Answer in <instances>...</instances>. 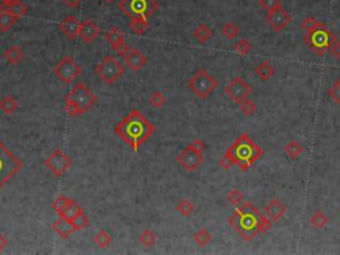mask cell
I'll list each match as a JSON object with an SVG mask.
<instances>
[{"label":"cell","mask_w":340,"mask_h":255,"mask_svg":"<svg viewBox=\"0 0 340 255\" xmlns=\"http://www.w3.org/2000/svg\"><path fill=\"white\" fill-rule=\"evenodd\" d=\"M273 221L259 211L251 202H242L231 212L229 225L244 241H252L259 234H266L273 227Z\"/></svg>","instance_id":"6da1fadb"},{"label":"cell","mask_w":340,"mask_h":255,"mask_svg":"<svg viewBox=\"0 0 340 255\" xmlns=\"http://www.w3.org/2000/svg\"><path fill=\"white\" fill-rule=\"evenodd\" d=\"M114 133L122 138L133 152H138L154 133V125L140 110L133 109L114 126Z\"/></svg>","instance_id":"7a4b0ae2"},{"label":"cell","mask_w":340,"mask_h":255,"mask_svg":"<svg viewBox=\"0 0 340 255\" xmlns=\"http://www.w3.org/2000/svg\"><path fill=\"white\" fill-rule=\"evenodd\" d=\"M227 156L233 159L235 166H238L242 172H246L263 156L262 146L255 144L254 140L250 137L248 133H242L235 141L231 144L225 152Z\"/></svg>","instance_id":"3957f363"},{"label":"cell","mask_w":340,"mask_h":255,"mask_svg":"<svg viewBox=\"0 0 340 255\" xmlns=\"http://www.w3.org/2000/svg\"><path fill=\"white\" fill-rule=\"evenodd\" d=\"M97 103V96L87 87L84 82H77L65 95L64 110L69 117L82 116L93 108Z\"/></svg>","instance_id":"277c9868"},{"label":"cell","mask_w":340,"mask_h":255,"mask_svg":"<svg viewBox=\"0 0 340 255\" xmlns=\"http://www.w3.org/2000/svg\"><path fill=\"white\" fill-rule=\"evenodd\" d=\"M206 144L199 138H194L182 152L176 157L178 165L186 172H195L205 162Z\"/></svg>","instance_id":"5b68a950"},{"label":"cell","mask_w":340,"mask_h":255,"mask_svg":"<svg viewBox=\"0 0 340 255\" xmlns=\"http://www.w3.org/2000/svg\"><path fill=\"white\" fill-rule=\"evenodd\" d=\"M335 40H336L335 35L324 24L312 31L306 32V35L303 36V41L316 56H324L327 51L331 50Z\"/></svg>","instance_id":"8992f818"},{"label":"cell","mask_w":340,"mask_h":255,"mask_svg":"<svg viewBox=\"0 0 340 255\" xmlns=\"http://www.w3.org/2000/svg\"><path fill=\"white\" fill-rule=\"evenodd\" d=\"M188 87L198 99L206 100L216 92L218 88V81L206 69H199L189 78Z\"/></svg>","instance_id":"52a82bcc"},{"label":"cell","mask_w":340,"mask_h":255,"mask_svg":"<svg viewBox=\"0 0 340 255\" xmlns=\"http://www.w3.org/2000/svg\"><path fill=\"white\" fill-rule=\"evenodd\" d=\"M96 76L106 85H112L120 80L125 73V67L118 61L116 56L109 55L104 57L103 61L96 67Z\"/></svg>","instance_id":"ba28073f"},{"label":"cell","mask_w":340,"mask_h":255,"mask_svg":"<svg viewBox=\"0 0 340 255\" xmlns=\"http://www.w3.org/2000/svg\"><path fill=\"white\" fill-rule=\"evenodd\" d=\"M21 166L23 163L20 158L15 156L14 153L0 141V189L20 172Z\"/></svg>","instance_id":"9c48e42d"},{"label":"cell","mask_w":340,"mask_h":255,"mask_svg":"<svg viewBox=\"0 0 340 255\" xmlns=\"http://www.w3.org/2000/svg\"><path fill=\"white\" fill-rule=\"evenodd\" d=\"M118 8L129 19H149L158 10V2L157 0H121L118 3Z\"/></svg>","instance_id":"30bf717a"},{"label":"cell","mask_w":340,"mask_h":255,"mask_svg":"<svg viewBox=\"0 0 340 255\" xmlns=\"http://www.w3.org/2000/svg\"><path fill=\"white\" fill-rule=\"evenodd\" d=\"M53 73L63 84H72L82 73V68L78 65L72 56L63 57L53 68Z\"/></svg>","instance_id":"8fae6325"},{"label":"cell","mask_w":340,"mask_h":255,"mask_svg":"<svg viewBox=\"0 0 340 255\" xmlns=\"http://www.w3.org/2000/svg\"><path fill=\"white\" fill-rule=\"evenodd\" d=\"M44 165L55 177H63L64 174L67 173L69 167L72 166V158L68 156L67 153L61 150V149H56L51 153L50 156L47 157L44 161Z\"/></svg>","instance_id":"7c38bea8"},{"label":"cell","mask_w":340,"mask_h":255,"mask_svg":"<svg viewBox=\"0 0 340 255\" xmlns=\"http://www.w3.org/2000/svg\"><path fill=\"white\" fill-rule=\"evenodd\" d=\"M223 92H225V95H226L233 103L239 105L242 101H244V100L250 97V95H251L252 92V88L251 85L248 84L246 80H243L242 77L237 76V77L231 78L230 81H229V84H227L226 87H225V89H223Z\"/></svg>","instance_id":"4fadbf2b"},{"label":"cell","mask_w":340,"mask_h":255,"mask_svg":"<svg viewBox=\"0 0 340 255\" xmlns=\"http://www.w3.org/2000/svg\"><path fill=\"white\" fill-rule=\"evenodd\" d=\"M291 18L290 12L287 10H284L283 6H279V7L274 8V10L269 11L266 14V21L267 24L271 27V29L275 32H283L284 29L290 25Z\"/></svg>","instance_id":"5bb4252c"},{"label":"cell","mask_w":340,"mask_h":255,"mask_svg":"<svg viewBox=\"0 0 340 255\" xmlns=\"http://www.w3.org/2000/svg\"><path fill=\"white\" fill-rule=\"evenodd\" d=\"M82 21L78 20L76 16L69 15L67 18H64L63 20L59 23V31L63 33L67 39L76 40L80 33V28H81Z\"/></svg>","instance_id":"9a60e30c"},{"label":"cell","mask_w":340,"mask_h":255,"mask_svg":"<svg viewBox=\"0 0 340 255\" xmlns=\"http://www.w3.org/2000/svg\"><path fill=\"white\" fill-rule=\"evenodd\" d=\"M124 61L125 65L133 72L141 71L142 68H145L148 65V57H146V55H144L137 48L129 50V52L124 56Z\"/></svg>","instance_id":"2e32d148"},{"label":"cell","mask_w":340,"mask_h":255,"mask_svg":"<svg viewBox=\"0 0 340 255\" xmlns=\"http://www.w3.org/2000/svg\"><path fill=\"white\" fill-rule=\"evenodd\" d=\"M100 27L97 25L95 20L92 19H85L81 23V28H80V33H78V37L85 42V44H89V42L95 41L100 35Z\"/></svg>","instance_id":"e0dca14e"},{"label":"cell","mask_w":340,"mask_h":255,"mask_svg":"<svg viewBox=\"0 0 340 255\" xmlns=\"http://www.w3.org/2000/svg\"><path fill=\"white\" fill-rule=\"evenodd\" d=\"M287 212V206L282 199L274 198L267 203V206L265 207V214L266 217H269L270 220L273 222H278L284 217V214Z\"/></svg>","instance_id":"ac0fdd59"},{"label":"cell","mask_w":340,"mask_h":255,"mask_svg":"<svg viewBox=\"0 0 340 255\" xmlns=\"http://www.w3.org/2000/svg\"><path fill=\"white\" fill-rule=\"evenodd\" d=\"M52 230L61 238V239H69L72 234L76 231L72 222L69 220H65L64 217H59L55 222L52 223Z\"/></svg>","instance_id":"d6986e66"},{"label":"cell","mask_w":340,"mask_h":255,"mask_svg":"<svg viewBox=\"0 0 340 255\" xmlns=\"http://www.w3.org/2000/svg\"><path fill=\"white\" fill-rule=\"evenodd\" d=\"M3 57L10 65L15 67V65H19L21 61L24 60V51L21 50V47L19 46H11L10 48L4 51Z\"/></svg>","instance_id":"ffe728a7"},{"label":"cell","mask_w":340,"mask_h":255,"mask_svg":"<svg viewBox=\"0 0 340 255\" xmlns=\"http://www.w3.org/2000/svg\"><path fill=\"white\" fill-rule=\"evenodd\" d=\"M254 72L255 74H257V77H258L261 81L266 82L269 81V80H271V77H273L274 73H275V69H274L273 64L270 63L269 60H265L261 61V63L255 67Z\"/></svg>","instance_id":"44dd1931"},{"label":"cell","mask_w":340,"mask_h":255,"mask_svg":"<svg viewBox=\"0 0 340 255\" xmlns=\"http://www.w3.org/2000/svg\"><path fill=\"white\" fill-rule=\"evenodd\" d=\"M212 36H214V31L210 28L209 25L205 24V23H201V24L193 31V37H194L199 44H206V42L211 40Z\"/></svg>","instance_id":"7402d4cb"},{"label":"cell","mask_w":340,"mask_h":255,"mask_svg":"<svg viewBox=\"0 0 340 255\" xmlns=\"http://www.w3.org/2000/svg\"><path fill=\"white\" fill-rule=\"evenodd\" d=\"M306 150H307L306 146L302 145L301 142H298L296 140H291L284 145V153L291 159H298Z\"/></svg>","instance_id":"603a6c76"},{"label":"cell","mask_w":340,"mask_h":255,"mask_svg":"<svg viewBox=\"0 0 340 255\" xmlns=\"http://www.w3.org/2000/svg\"><path fill=\"white\" fill-rule=\"evenodd\" d=\"M128 25H129V29L137 36L145 35L146 32H148L149 27H150V24H149V21L146 18L131 19V21H129V24Z\"/></svg>","instance_id":"cb8c5ba5"},{"label":"cell","mask_w":340,"mask_h":255,"mask_svg":"<svg viewBox=\"0 0 340 255\" xmlns=\"http://www.w3.org/2000/svg\"><path fill=\"white\" fill-rule=\"evenodd\" d=\"M19 16L11 14L7 10L0 11V31L8 32L19 20Z\"/></svg>","instance_id":"d4e9b609"},{"label":"cell","mask_w":340,"mask_h":255,"mask_svg":"<svg viewBox=\"0 0 340 255\" xmlns=\"http://www.w3.org/2000/svg\"><path fill=\"white\" fill-rule=\"evenodd\" d=\"M19 108V103L18 100L15 99L12 95H6L3 99L0 100V110L3 112L4 114H7V116H11V114H14Z\"/></svg>","instance_id":"484cf974"},{"label":"cell","mask_w":340,"mask_h":255,"mask_svg":"<svg viewBox=\"0 0 340 255\" xmlns=\"http://www.w3.org/2000/svg\"><path fill=\"white\" fill-rule=\"evenodd\" d=\"M93 243L100 248H108L113 242V237H112V234L109 233L108 230L103 229V230L97 231V233L93 235Z\"/></svg>","instance_id":"4316f807"},{"label":"cell","mask_w":340,"mask_h":255,"mask_svg":"<svg viewBox=\"0 0 340 255\" xmlns=\"http://www.w3.org/2000/svg\"><path fill=\"white\" fill-rule=\"evenodd\" d=\"M4 10H7L8 12L16 15L19 18H23V16L28 14V7L21 0H7V4H6Z\"/></svg>","instance_id":"83f0119b"},{"label":"cell","mask_w":340,"mask_h":255,"mask_svg":"<svg viewBox=\"0 0 340 255\" xmlns=\"http://www.w3.org/2000/svg\"><path fill=\"white\" fill-rule=\"evenodd\" d=\"M308 221H310V225H311L314 229L322 230V229H324V227L328 225L329 218L324 214V211H322V210H315V211L310 216V220Z\"/></svg>","instance_id":"f1b7e54d"},{"label":"cell","mask_w":340,"mask_h":255,"mask_svg":"<svg viewBox=\"0 0 340 255\" xmlns=\"http://www.w3.org/2000/svg\"><path fill=\"white\" fill-rule=\"evenodd\" d=\"M105 40L108 41V44L112 47V50H113L114 47L118 46L120 42L125 41V36L120 28L112 27V28H109L105 32Z\"/></svg>","instance_id":"f546056e"},{"label":"cell","mask_w":340,"mask_h":255,"mask_svg":"<svg viewBox=\"0 0 340 255\" xmlns=\"http://www.w3.org/2000/svg\"><path fill=\"white\" fill-rule=\"evenodd\" d=\"M193 239L197 244H198L199 247H206V246H209L212 241V235L211 233L209 231V229H206V227H201L199 230H197L193 235Z\"/></svg>","instance_id":"4dcf8cb0"},{"label":"cell","mask_w":340,"mask_h":255,"mask_svg":"<svg viewBox=\"0 0 340 255\" xmlns=\"http://www.w3.org/2000/svg\"><path fill=\"white\" fill-rule=\"evenodd\" d=\"M72 201H73L72 198H68V197H65V195L61 194V195H59V197H57V198L52 202V205H51V206H52L53 211L56 212L57 216H60V214H63V212L65 211V209H67L68 206L71 205Z\"/></svg>","instance_id":"1f68e13d"},{"label":"cell","mask_w":340,"mask_h":255,"mask_svg":"<svg viewBox=\"0 0 340 255\" xmlns=\"http://www.w3.org/2000/svg\"><path fill=\"white\" fill-rule=\"evenodd\" d=\"M176 210L180 212L182 217H190L193 212L195 211V206L193 203V201L190 199H181V201L177 202V205H176Z\"/></svg>","instance_id":"d6a6232c"},{"label":"cell","mask_w":340,"mask_h":255,"mask_svg":"<svg viewBox=\"0 0 340 255\" xmlns=\"http://www.w3.org/2000/svg\"><path fill=\"white\" fill-rule=\"evenodd\" d=\"M221 33L225 39L227 40H234L237 39L238 36H239V27H238L235 23H226V24H223V27L221 28Z\"/></svg>","instance_id":"836d02e7"},{"label":"cell","mask_w":340,"mask_h":255,"mask_svg":"<svg viewBox=\"0 0 340 255\" xmlns=\"http://www.w3.org/2000/svg\"><path fill=\"white\" fill-rule=\"evenodd\" d=\"M71 222L72 225H73L74 229H76V231H81L89 226V222H91V221H89V217L87 216V212L82 210L81 212H78L77 216L74 217Z\"/></svg>","instance_id":"e575fe53"},{"label":"cell","mask_w":340,"mask_h":255,"mask_svg":"<svg viewBox=\"0 0 340 255\" xmlns=\"http://www.w3.org/2000/svg\"><path fill=\"white\" fill-rule=\"evenodd\" d=\"M234 51L238 52L241 56H247L248 53L252 51V42L248 39H241L238 40L235 44H234Z\"/></svg>","instance_id":"d590c367"},{"label":"cell","mask_w":340,"mask_h":255,"mask_svg":"<svg viewBox=\"0 0 340 255\" xmlns=\"http://www.w3.org/2000/svg\"><path fill=\"white\" fill-rule=\"evenodd\" d=\"M243 199L244 195L239 189H231V190L226 194V201L229 202L230 205L235 206V207L241 205L242 202H243Z\"/></svg>","instance_id":"8d00e7d4"},{"label":"cell","mask_w":340,"mask_h":255,"mask_svg":"<svg viewBox=\"0 0 340 255\" xmlns=\"http://www.w3.org/2000/svg\"><path fill=\"white\" fill-rule=\"evenodd\" d=\"M138 241H140V243L142 246H145V247H152L153 244L156 243V234L153 233L152 230H149V229H145V230L140 234Z\"/></svg>","instance_id":"74e56055"},{"label":"cell","mask_w":340,"mask_h":255,"mask_svg":"<svg viewBox=\"0 0 340 255\" xmlns=\"http://www.w3.org/2000/svg\"><path fill=\"white\" fill-rule=\"evenodd\" d=\"M81 211H82L81 205H80V203H77V202H76L73 199V201H72L71 205L68 206L67 209H65V211H64L63 214H60V216H59V217H64L65 220L72 221L74 218V217L77 216L78 212H81Z\"/></svg>","instance_id":"f35d334b"},{"label":"cell","mask_w":340,"mask_h":255,"mask_svg":"<svg viewBox=\"0 0 340 255\" xmlns=\"http://www.w3.org/2000/svg\"><path fill=\"white\" fill-rule=\"evenodd\" d=\"M149 104H150L153 108L159 109V108H162V106L166 104V97H165V95H163L161 91H154V92L150 95V97H149Z\"/></svg>","instance_id":"ab89813d"},{"label":"cell","mask_w":340,"mask_h":255,"mask_svg":"<svg viewBox=\"0 0 340 255\" xmlns=\"http://www.w3.org/2000/svg\"><path fill=\"white\" fill-rule=\"evenodd\" d=\"M320 25H323L322 21L316 20V19L312 18V16H307V18H305L301 21V28L306 32L312 31V29L318 28Z\"/></svg>","instance_id":"60d3db41"},{"label":"cell","mask_w":340,"mask_h":255,"mask_svg":"<svg viewBox=\"0 0 340 255\" xmlns=\"http://www.w3.org/2000/svg\"><path fill=\"white\" fill-rule=\"evenodd\" d=\"M239 106H241L242 113L247 117L254 116L255 112H257V105H255V103L252 100H250V97L244 100V101H242V103L239 104Z\"/></svg>","instance_id":"b9f144b4"},{"label":"cell","mask_w":340,"mask_h":255,"mask_svg":"<svg viewBox=\"0 0 340 255\" xmlns=\"http://www.w3.org/2000/svg\"><path fill=\"white\" fill-rule=\"evenodd\" d=\"M328 96L331 97L333 103H336L337 105H340V77L336 78L333 81V84L329 87Z\"/></svg>","instance_id":"7bdbcfd3"},{"label":"cell","mask_w":340,"mask_h":255,"mask_svg":"<svg viewBox=\"0 0 340 255\" xmlns=\"http://www.w3.org/2000/svg\"><path fill=\"white\" fill-rule=\"evenodd\" d=\"M259 7L263 11L269 12V11L274 10V8L282 6V0H258Z\"/></svg>","instance_id":"ee69618b"},{"label":"cell","mask_w":340,"mask_h":255,"mask_svg":"<svg viewBox=\"0 0 340 255\" xmlns=\"http://www.w3.org/2000/svg\"><path fill=\"white\" fill-rule=\"evenodd\" d=\"M113 51L117 53V55H120V56L124 57L125 55H126V53L129 52V44H128L126 40H125V41L120 42V44H118V46L114 47Z\"/></svg>","instance_id":"f6af8a7d"},{"label":"cell","mask_w":340,"mask_h":255,"mask_svg":"<svg viewBox=\"0 0 340 255\" xmlns=\"http://www.w3.org/2000/svg\"><path fill=\"white\" fill-rule=\"evenodd\" d=\"M329 52H331L332 57H335L336 60H340V39H336L335 41H333Z\"/></svg>","instance_id":"bcb514c9"},{"label":"cell","mask_w":340,"mask_h":255,"mask_svg":"<svg viewBox=\"0 0 340 255\" xmlns=\"http://www.w3.org/2000/svg\"><path fill=\"white\" fill-rule=\"evenodd\" d=\"M63 2L67 4L69 8H77L81 6L82 0H63Z\"/></svg>","instance_id":"7dc6e473"},{"label":"cell","mask_w":340,"mask_h":255,"mask_svg":"<svg viewBox=\"0 0 340 255\" xmlns=\"http://www.w3.org/2000/svg\"><path fill=\"white\" fill-rule=\"evenodd\" d=\"M7 246H8L7 237H6L3 233H0V252L3 251L4 248L7 247Z\"/></svg>","instance_id":"c3c4849f"},{"label":"cell","mask_w":340,"mask_h":255,"mask_svg":"<svg viewBox=\"0 0 340 255\" xmlns=\"http://www.w3.org/2000/svg\"><path fill=\"white\" fill-rule=\"evenodd\" d=\"M6 4H7V0H0V11H3L6 8Z\"/></svg>","instance_id":"681fc988"},{"label":"cell","mask_w":340,"mask_h":255,"mask_svg":"<svg viewBox=\"0 0 340 255\" xmlns=\"http://www.w3.org/2000/svg\"><path fill=\"white\" fill-rule=\"evenodd\" d=\"M104 2H106V3H113V2H116V0H104Z\"/></svg>","instance_id":"f907efd6"},{"label":"cell","mask_w":340,"mask_h":255,"mask_svg":"<svg viewBox=\"0 0 340 255\" xmlns=\"http://www.w3.org/2000/svg\"><path fill=\"white\" fill-rule=\"evenodd\" d=\"M0 52H2V51H0Z\"/></svg>","instance_id":"816d5d0a"}]
</instances>
